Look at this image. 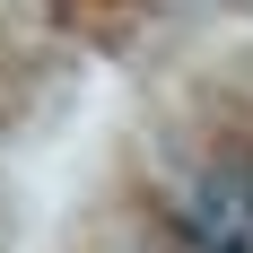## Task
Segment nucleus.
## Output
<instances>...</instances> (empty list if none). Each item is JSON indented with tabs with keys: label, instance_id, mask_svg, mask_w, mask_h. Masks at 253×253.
Listing matches in <instances>:
<instances>
[{
	"label": "nucleus",
	"instance_id": "f257e3e1",
	"mask_svg": "<svg viewBox=\"0 0 253 253\" xmlns=\"http://www.w3.org/2000/svg\"><path fill=\"white\" fill-rule=\"evenodd\" d=\"M166 227H175L183 253H253V149L210 157L166 201Z\"/></svg>",
	"mask_w": 253,
	"mask_h": 253
}]
</instances>
